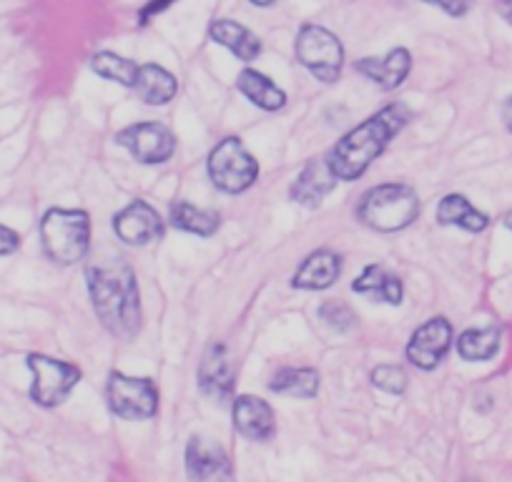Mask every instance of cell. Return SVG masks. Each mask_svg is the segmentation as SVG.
Returning <instances> with one entry per match:
<instances>
[{
  "label": "cell",
  "mask_w": 512,
  "mask_h": 482,
  "mask_svg": "<svg viewBox=\"0 0 512 482\" xmlns=\"http://www.w3.org/2000/svg\"><path fill=\"white\" fill-rule=\"evenodd\" d=\"M234 382H236V370L229 352H226L224 344L211 342L209 347H206L199 365L201 392H204L206 397H211V400L224 402L234 395Z\"/></svg>",
  "instance_id": "cell-13"
},
{
  "label": "cell",
  "mask_w": 512,
  "mask_h": 482,
  "mask_svg": "<svg viewBox=\"0 0 512 482\" xmlns=\"http://www.w3.org/2000/svg\"><path fill=\"white\" fill-rule=\"evenodd\" d=\"M91 68L96 76L106 78V81H116L128 88L136 86V76H139V63L111 51L96 53V56L91 58Z\"/></svg>",
  "instance_id": "cell-26"
},
{
  "label": "cell",
  "mask_w": 512,
  "mask_h": 482,
  "mask_svg": "<svg viewBox=\"0 0 512 482\" xmlns=\"http://www.w3.org/2000/svg\"><path fill=\"white\" fill-rule=\"evenodd\" d=\"M256 176H259V164L236 136L219 141L209 154V179L224 194H241L251 189Z\"/></svg>",
  "instance_id": "cell-5"
},
{
  "label": "cell",
  "mask_w": 512,
  "mask_h": 482,
  "mask_svg": "<svg viewBox=\"0 0 512 482\" xmlns=\"http://www.w3.org/2000/svg\"><path fill=\"white\" fill-rule=\"evenodd\" d=\"M352 292L364 294V297L372 299H382L387 304H400L402 297H405V289H402V282L397 277H392L390 272L384 267H372L364 269L352 284Z\"/></svg>",
  "instance_id": "cell-23"
},
{
  "label": "cell",
  "mask_w": 512,
  "mask_h": 482,
  "mask_svg": "<svg viewBox=\"0 0 512 482\" xmlns=\"http://www.w3.org/2000/svg\"><path fill=\"white\" fill-rule=\"evenodd\" d=\"M505 226H507V229H512V211L505 216Z\"/></svg>",
  "instance_id": "cell-34"
},
{
  "label": "cell",
  "mask_w": 512,
  "mask_h": 482,
  "mask_svg": "<svg viewBox=\"0 0 512 482\" xmlns=\"http://www.w3.org/2000/svg\"><path fill=\"white\" fill-rule=\"evenodd\" d=\"M116 144L123 146L139 164H166L176 151V139L169 126L156 121L126 126L116 134Z\"/></svg>",
  "instance_id": "cell-9"
},
{
  "label": "cell",
  "mask_w": 512,
  "mask_h": 482,
  "mask_svg": "<svg viewBox=\"0 0 512 482\" xmlns=\"http://www.w3.org/2000/svg\"><path fill=\"white\" fill-rule=\"evenodd\" d=\"M294 53H297V61L302 63L317 81L334 83L342 76V41H339L332 31H327V28L312 26V23L302 26L297 43H294Z\"/></svg>",
  "instance_id": "cell-6"
},
{
  "label": "cell",
  "mask_w": 512,
  "mask_h": 482,
  "mask_svg": "<svg viewBox=\"0 0 512 482\" xmlns=\"http://www.w3.org/2000/svg\"><path fill=\"white\" fill-rule=\"evenodd\" d=\"M354 71L362 73L364 78L379 86L382 91H395L405 83V78L412 71V56L407 48H392L379 58H362L354 63Z\"/></svg>",
  "instance_id": "cell-14"
},
{
  "label": "cell",
  "mask_w": 512,
  "mask_h": 482,
  "mask_svg": "<svg viewBox=\"0 0 512 482\" xmlns=\"http://www.w3.org/2000/svg\"><path fill=\"white\" fill-rule=\"evenodd\" d=\"M272 392L297 400H312L319 392V372L312 367H284L272 377Z\"/></svg>",
  "instance_id": "cell-24"
},
{
  "label": "cell",
  "mask_w": 512,
  "mask_h": 482,
  "mask_svg": "<svg viewBox=\"0 0 512 482\" xmlns=\"http://www.w3.org/2000/svg\"><path fill=\"white\" fill-rule=\"evenodd\" d=\"M339 274H342V257L332 249H319L304 259L302 267L294 274L292 287L304 289V292H322L337 282Z\"/></svg>",
  "instance_id": "cell-16"
},
{
  "label": "cell",
  "mask_w": 512,
  "mask_h": 482,
  "mask_svg": "<svg viewBox=\"0 0 512 482\" xmlns=\"http://www.w3.org/2000/svg\"><path fill=\"white\" fill-rule=\"evenodd\" d=\"M234 427L251 442H267L277 432V420L269 402L254 395H241L234 400Z\"/></svg>",
  "instance_id": "cell-15"
},
{
  "label": "cell",
  "mask_w": 512,
  "mask_h": 482,
  "mask_svg": "<svg viewBox=\"0 0 512 482\" xmlns=\"http://www.w3.org/2000/svg\"><path fill=\"white\" fill-rule=\"evenodd\" d=\"M28 370L33 372L31 400L41 407H58L68 400L76 385L81 382V370L63 359L31 354Z\"/></svg>",
  "instance_id": "cell-7"
},
{
  "label": "cell",
  "mask_w": 512,
  "mask_h": 482,
  "mask_svg": "<svg viewBox=\"0 0 512 482\" xmlns=\"http://www.w3.org/2000/svg\"><path fill=\"white\" fill-rule=\"evenodd\" d=\"M420 216V196L407 184H379L359 199L357 219L382 234L402 231Z\"/></svg>",
  "instance_id": "cell-4"
},
{
  "label": "cell",
  "mask_w": 512,
  "mask_h": 482,
  "mask_svg": "<svg viewBox=\"0 0 512 482\" xmlns=\"http://www.w3.org/2000/svg\"><path fill=\"white\" fill-rule=\"evenodd\" d=\"M500 13L507 18V21L512 23V3H507V6H500Z\"/></svg>",
  "instance_id": "cell-33"
},
{
  "label": "cell",
  "mask_w": 512,
  "mask_h": 482,
  "mask_svg": "<svg viewBox=\"0 0 512 482\" xmlns=\"http://www.w3.org/2000/svg\"><path fill=\"white\" fill-rule=\"evenodd\" d=\"M410 118L412 111L405 103H392L342 136V141H337V146L327 154L334 179L357 181L359 176H364V171L384 154V149L405 129Z\"/></svg>",
  "instance_id": "cell-2"
},
{
  "label": "cell",
  "mask_w": 512,
  "mask_h": 482,
  "mask_svg": "<svg viewBox=\"0 0 512 482\" xmlns=\"http://www.w3.org/2000/svg\"><path fill=\"white\" fill-rule=\"evenodd\" d=\"M334 186H337V179H334L332 169H329L327 156H322V159H312L307 161L302 174H299L297 181H294L292 199L297 201V204L314 209V206L322 204L324 196L332 194Z\"/></svg>",
  "instance_id": "cell-17"
},
{
  "label": "cell",
  "mask_w": 512,
  "mask_h": 482,
  "mask_svg": "<svg viewBox=\"0 0 512 482\" xmlns=\"http://www.w3.org/2000/svg\"><path fill=\"white\" fill-rule=\"evenodd\" d=\"M169 221L174 229L196 236H214L221 226L219 211L201 209V206L189 204V201H176V204H171Z\"/></svg>",
  "instance_id": "cell-22"
},
{
  "label": "cell",
  "mask_w": 512,
  "mask_h": 482,
  "mask_svg": "<svg viewBox=\"0 0 512 482\" xmlns=\"http://www.w3.org/2000/svg\"><path fill=\"white\" fill-rule=\"evenodd\" d=\"M108 407L121 420H149L159 410V392L146 377H128L113 372L108 377Z\"/></svg>",
  "instance_id": "cell-8"
},
{
  "label": "cell",
  "mask_w": 512,
  "mask_h": 482,
  "mask_svg": "<svg viewBox=\"0 0 512 482\" xmlns=\"http://www.w3.org/2000/svg\"><path fill=\"white\" fill-rule=\"evenodd\" d=\"M43 252L61 267L83 262L91 252V216L81 209H51L41 221Z\"/></svg>",
  "instance_id": "cell-3"
},
{
  "label": "cell",
  "mask_w": 512,
  "mask_h": 482,
  "mask_svg": "<svg viewBox=\"0 0 512 482\" xmlns=\"http://www.w3.org/2000/svg\"><path fill=\"white\" fill-rule=\"evenodd\" d=\"M319 317H322V322L327 324V327L337 329V332H349V329L357 327V317H354V312L347 307V304L339 302V299H329V302H324L322 307H319Z\"/></svg>",
  "instance_id": "cell-28"
},
{
  "label": "cell",
  "mask_w": 512,
  "mask_h": 482,
  "mask_svg": "<svg viewBox=\"0 0 512 482\" xmlns=\"http://www.w3.org/2000/svg\"><path fill=\"white\" fill-rule=\"evenodd\" d=\"M500 349V329L487 327V329H467L457 339V352L467 362H485L492 359Z\"/></svg>",
  "instance_id": "cell-25"
},
{
  "label": "cell",
  "mask_w": 512,
  "mask_h": 482,
  "mask_svg": "<svg viewBox=\"0 0 512 482\" xmlns=\"http://www.w3.org/2000/svg\"><path fill=\"white\" fill-rule=\"evenodd\" d=\"M88 294L96 317L113 337L134 339L141 329V297L136 274L121 254H101L86 264Z\"/></svg>",
  "instance_id": "cell-1"
},
{
  "label": "cell",
  "mask_w": 512,
  "mask_h": 482,
  "mask_svg": "<svg viewBox=\"0 0 512 482\" xmlns=\"http://www.w3.org/2000/svg\"><path fill=\"white\" fill-rule=\"evenodd\" d=\"M186 475L191 482H229L231 462L219 442L194 435L186 445Z\"/></svg>",
  "instance_id": "cell-12"
},
{
  "label": "cell",
  "mask_w": 512,
  "mask_h": 482,
  "mask_svg": "<svg viewBox=\"0 0 512 482\" xmlns=\"http://www.w3.org/2000/svg\"><path fill=\"white\" fill-rule=\"evenodd\" d=\"M209 36L211 41L224 46L226 51H231L244 63H251L259 53H262V41H259V36L251 33L246 26H241V23L229 21V18H221V21L211 23Z\"/></svg>",
  "instance_id": "cell-18"
},
{
  "label": "cell",
  "mask_w": 512,
  "mask_h": 482,
  "mask_svg": "<svg viewBox=\"0 0 512 482\" xmlns=\"http://www.w3.org/2000/svg\"><path fill=\"white\" fill-rule=\"evenodd\" d=\"M452 344V327L445 317H432L412 334L410 344H407V359L417 370H435L440 365L445 354L450 352Z\"/></svg>",
  "instance_id": "cell-11"
},
{
  "label": "cell",
  "mask_w": 512,
  "mask_h": 482,
  "mask_svg": "<svg viewBox=\"0 0 512 482\" xmlns=\"http://www.w3.org/2000/svg\"><path fill=\"white\" fill-rule=\"evenodd\" d=\"M437 224L460 226L470 234H480L487 229L490 219L482 211H477L462 194H447L437 206Z\"/></svg>",
  "instance_id": "cell-21"
},
{
  "label": "cell",
  "mask_w": 512,
  "mask_h": 482,
  "mask_svg": "<svg viewBox=\"0 0 512 482\" xmlns=\"http://www.w3.org/2000/svg\"><path fill=\"white\" fill-rule=\"evenodd\" d=\"M113 234L128 247H146L164 236V221L149 201H131L113 216Z\"/></svg>",
  "instance_id": "cell-10"
},
{
  "label": "cell",
  "mask_w": 512,
  "mask_h": 482,
  "mask_svg": "<svg viewBox=\"0 0 512 482\" xmlns=\"http://www.w3.org/2000/svg\"><path fill=\"white\" fill-rule=\"evenodd\" d=\"M442 11L450 13V16H462V13H467V6H440Z\"/></svg>",
  "instance_id": "cell-32"
},
{
  "label": "cell",
  "mask_w": 512,
  "mask_h": 482,
  "mask_svg": "<svg viewBox=\"0 0 512 482\" xmlns=\"http://www.w3.org/2000/svg\"><path fill=\"white\" fill-rule=\"evenodd\" d=\"M236 88L262 111H279L287 106V93L277 86L269 76L254 71V68H244L236 78Z\"/></svg>",
  "instance_id": "cell-20"
},
{
  "label": "cell",
  "mask_w": 512,
  "mask_h": 482,
  "mask_svg": "<svg viewBox=\"0 0 512 482\" xmlns=\"http://www.w3.org/2000/svg\"><path fill=\"white\" fill-rule=\"evenodd\" d=\"M502 118H505V126L512 131V96L507 98L505 106H502Z\"/></svg>",
  "instance_id": "cell-31"
},
{
  "label": "cell",
  "mask_w": 512,
  "mask_h": 482,
  "mask_svg": "<svg viewBox=\"0 0 512 482\" xmlns=\"http://www.w3.org/2000/svg\"><path fill=\"white\" fill-rule=\"evenodd\" d=\"M21 249V234L13 231L11 226L0 224V257H8V254L18 252Z\"/></svg>",
  "instance_id": "cell-29"
},
{
  "label": "cell",
  "mask_w": 512,
  "mask_h": 482,
  "mask_svg": "<svg viewBox=\"0 0 512 482\" xmlns=\"http://www.w3.org/2000/svg\"><path fill=\"white\" fill-rule=\"evenodd\" d=\"M134 91L149 106H166L169 101H174L176 91H179V81L166 68L156 66V63H144V66H139Z\"/></svg>",
  "instance_id": "cell-19"
},
{
  "label": "cell",
  "mask_w": 512,
  "mask_h": 482,
  "mask_svg": "<svg viewBox=\"0 0 512 482\" xmlns=\"http://www.w3.org/2000/svg\"><path fill=\"white\" fill-rule=\"evenodd\" d=\"M166 8H169V6H166V3H161V6H156V3H151V6H146L144 11H141V26H146L151 16H156V13L166 11Z\"/></svg>",
  "instance_id": "cell-30"
},
{
  "label": "cell",
  "mask_w": 512,
  "mask_h": 482,
  "mask_svg": "<svg viewBox=\"0 0 512 482\" xmlns=\"http://www.w3.org/2000/svg\"><path fill=\"white\" fill-rule=\"evenodd\" d=\"M407 372L400 365H379L372 370V385L387 395H402L407 390Z\"/></svg>",
  "instance_id": "cell-27"
}]
</instances>
